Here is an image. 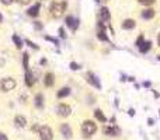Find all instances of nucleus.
Wrapping results in <instances>:
<instances>
[{"label":"nucleus","instance_id":"1","mask_svg":"<svg viewBox=\"0 0 160 140\" xmlns=\"http://www.w3.org/2000/svg\"><path fill=\"white\" fill-rule=\"evenodd\" d=\"M66 8H67V3L66 2H62V3H59V2H51L49 4V16L52 17V18H55V20H58V18H61L63 14H65Z\"/></svg>","mask_w":160,"mask_h":140},{"label":"nucleus","instance_id":"2","mask_svg":"<svg viewBox=\"0 0 160 140\" xmlns=\"http://www.w3.org/2000/svg\"><path fill=\"white\" fill-rule=\"evenodd\" d=\"M96 132H97V123H96V122L87 119V120H84V122L82 123V135H83V137L90 139Z\"/></svg>","mask_w":160,"mask_h":140},{"label":"nucleus","instance_id":"3","mask_svg":"<svg viewBox=\"0 0 160 140\" xmlns=\"http://www.w3.org/2000/svg\"><path fill=\"white\" fill-rule=\"evenodd\" d=\"M16 86H17V81L13 77H4L3 80H2V83H0V90L3 92H8V91H11V90H14Z\"/></svg>","mask_w":160,"mask_h":140},{"label":"nucleus","instance_id":"4","mask_svg":"<svg viewBox=\"0 0 160 140\" xmlns=\"http://www.w3.org/2000/svg\"><path fill=\"white\" fill-rule=\"evenodd\" d=\"M38 135L41 140H53V130L48 125H44L38 129Z\"/></svg>","mask_w":160,"mask_h":140},{"label":"nucleus","instance_id":"5","mask_svg":"<svg viewBox=\"0 0 160 140\" xmlns=\"http://www.w3.org/2000/svg\"><path fill=\"white\" fill-rule=\"evenodd\" d=\"M56 114L61 118H67L72 114V108H70V105L65 104V102H59L56 107Z\"/></svg>","mask_w":160,"mask_h":140},{"label":"nucleus","instance_id":"6","mask_svg":"<svg viewBox=\"0 0 160 140\" xmlns=\"http://www.w3.org/2000/svg\"><path fill=\"white\" fill-rule=\"evenodd\" d=\"M65 24H66V27L70 28V31H72V34H73V32L77 31L79 24H80V20H79V18H74L73 16H66Z\"/></svg>","mask_w":160,"mask_h":140},{"label":"nucleus","instance_id":"7","mask_svg":"<svg viewBox=\"0 0 160 140\" xmlns=\"http://www.w3.org/2000/svg\"><path fill=\"white\" fill-rule=\"evenodd\" d=\"M86 81L90 84V86L96 87L97 90H101V84H100L99 77L96 76L93 72H87V73H86Z\"/></svg>","mask_w":160,"mask_h":140},{"label":"nucleus","instance_id":"8","mask_svg":"<svg viewBox=\"0 0 160 140\" xmlns=\"http://www.w3.org/2000/svg\"><path fill=\"white\" fill-rule=\"evenodd\" d=\"M97 17H99L100 21H103V23H105V24H108L111 21V13L110 10H108V7H101L99 10V14H97Z\"/></svg>","mask_w":160,"mask_h":140},{"label":"nucleus","instance_id":"9","mask_svg":"<svg viewBox=\"0 0 160 140\" xmlns=\"http://www.w3.org/2000/svg\"><path fill=\"white\" fill-rule=\"evenodd\" d=\"M59 132H61V135L65 137L66 140L72 139V136H73V130H72L69 123H62L61 126H59Z\"/></svg>","mask_w":160,"mask_h":140},{"label":"nucleus","instance_id":"10","mask_svg":"<svg viewBox=\"0 0 160 140\" xmlns=\"http://www.w3.org/2000/svg\"><path fill=\"white\" fill-rule=\"evenodd\" d=\"M39 10H41V3L37 2L34 6H31V7L27 8V16L33 17V18H37V17L39 16Z\"/></svg>","mask_w":160,"mask_h":140},{"label":"nucleus","instance_id":"11","mask_svg":"<svg viewBox=\"0 0 160 140\" xmlns=\"http://www.w3.org/2000/svg\"><path fill=\"white\" fill-rule=\"evenodd\" d=\"M24 81H25V86L27 87H33L34 84H35V81H37V77H35V74H34L31 70H25V76H24Z\"/></svg>","mask_w":160,"mask_h":140},{"label":"nucleus","instance_id":"12","mask_svg":"<svg viewBox=\"0 0 160 140\" xmlns=\"http://www.w3.org/2000/svg\"><path fill=\"white\" fill-rule=\"evenodd\" d=\"M103 133L105 135V136H119V133H121V130H119L117 126H104L103 128Z\"/></svg>","mask_w":160,"mask_h":140},{"label":"nucleus","instance_id":"13","mask_svg":"<svg viewBox=\"0 0 160 140\" xmlns=\"http://www.w3.org/2000/svg\"><path fill=\"white\" fill-rule=\"evenodd\" d=\"M155 14H156L155 8L148 7V8H145V10H142V13H140V17H142L143 20H152V18H155Z\"/></svg>","mask_w":160,"mask_h":140},{"label":"nucleus","instance_id":"14","mask_svg":"<svg viewBox=\"0 0 160 140\" xmlns=\"http://www.w3.org/2000/svg\"><path fill=\"white\" fill-rule=\"evenodd\" d=\"M121 27H122V30H125V31L133 30V28L136 27V21L133 20V18H125V20L122 21V24H121Z\"/></svg>","mask_w":160,"mask_h":140},{"label":"nucleus","instance_id":"15","mask_svg":"<svg viewBox=\"0 0 160 140\" xmlns=\"http://www.w3.org/2000/svg\"><path fill=\"white\" fill-rule=\"evenodd\" d=\"M53 84H55V74L48 72L45 76H44V86L49 88V87H53Z\"/></svg>","mask_w":160,"mask_h":140},{"label":"nucleus","instance_id":"16","mask_svg":"<svg viewBox=\"0 0 160 140\" xmlns=\"http://www.w3.org/2000/svg\"><path fill=\"white\" fill-rule=\"evenodd\" d=\"M34 105H35V108L38 109H42L44 108V94L42 92H38L35 98H34Z\"/></svg>","mask_w":160,"mask_h":140},{"label":"nucleus","instance_id":"17","mask_svg":"<svg viewBox=\"0 0 160 140\" xmlns=\"http://www.w3.org/2000/svg\"><path fill=\"white\" fill-rule=\"evenodd\" d=\"M14 123H16V126H18V128H25V126H27V119H25V116H23V115H16L14 116Z\"/></svg>","mask_w":160,"mask_h":140},{"label":"nucleus","instance_id":"18","mask_svg":"<svg viewBox=\"0 0 160 140\" xmlns=\"http://www.w3.org/2000/svg\"><path fill=\"white\" fill-rule=\"evenodd\" d=\"M56 95H58L59 100H61V98H66V97H69L70 95V87H67V86H66V87H62L61 90L58 91Z\"/></svg>","mask_w":160,"mask_h":140},{"label":"nucleus","instance_id":"19","mask_svg":"<svg viewBox=\"0 0 160 140\" xmlns=\"http://www.w3.org/2000/svg\"><path fill=\"white\" fill-rule=\"evenodd\" d=\"M152 48V41H145L143 44L139 46V52L140 53H148Z\"/></svg>","mask_w":160,"mask_h":140},{"label":"nucleus","instance_id":"20","mask_svg":"<svg viewBox=\"0 0 160 140\" xmlns=\"http://www.w3.org/2000/svg\"><path fill=\"white\" fill-rule=\"evenodd\" d=\"M94 118L99 120V122H103V123H104V122H107V116L103 114L101 109H96V111H94Z\"/></svg>","mask_w":160,"mask_h":140},{"label":"nucleus","instance_id":"21","mask_svg":"<svg viewBox=\"0 0 160 140\" xmlns=\"http://www.w3.org/2000/svg\"><path fill=\"white\" fill-rule=\"evenodd\" d=\"M97 38L101 42H110V38L107 35V31H97Z\"/></svg>","mask_w":160,"mask_h":140},{"label":"nucleus","instance_id":"22","mask_svg":"<svg viewBox=\"0 0 160 140\" xmlns=\"http://www.w3.org/2000/svg\"><path fill=\"white\" fill-rule=\"evenodd\" d=\"M11 39H13V42H14V45H16L17 49H21V48H23V41H21V38L17 35V34H14V35L11 36Z\"/></svg>","mask_w":160,"mask_h":140},{"label":"nucleus","instance_id":"23","mask_svg":"<svg viewBox=\"0 0 160 140\" xmlns=\"http://www.w3.org/2000/svg\"><path fill=\"white\" fill-rule=\"evenodd\" d=\"M28 63H30V55L28 52H24L23 53V67H24V70H28Z\"/></svg>","mask_w":160,"mask_h":140},{"label":"nucleus","instance_id":"24","mask_svg":"<svg viewBox=\"0 0 160 140\" xmlns=\"http://www.w3.org/2000/svg\"><path fill=\"white\" fill-rule=\"evenodd\" d=\"M138 3L142 6H146V7H150L152 4L156 3V0H138Z\"/></svg>","mask_w":160,"mask_h":140},{"label":"nucleus","instance_id":"25","mask_svg":"<svg viewBox=\"0 0 160 140\" xmlns=\"http://www.w3.org/2000/svg\"><path fill=\"white\" fill-rule=\"evenodd\" d=\"M97 30H99V31H107V24L99 20L97 21Z\"/></svg>","mask_w":160,"mask_h":140},{"label":"nucleus","instance_id":"26","mask_svg":"<svg viewBox=\"0 0 160 140\" xmlns=\"http://www.w3.org/2000/svg\"><path fill=\"white\" fill-rule=\"evenodd\" d=\"M58 34H59V38H62V39H66L67 38V35H66V32H65V28L61 27L59 30H58Z\"/></svg>","mask_w":160,"mask_h":140},{"label":"nucleus","instance_id":"27","mask_svg":"<svg viewBox=\"0 0 160 140\" xmlns=\"http://www.w3.org/2000/svg\"><path fill=\"white\" fill-rule=\"evenodd\" d=\"M143 42H145V35H143V34H140V35L138 36V39H136V44L135 45L138 46V48H139V46L143 44Z\"/></svg>","mask_w":160,"mask_h":140},{"label":"nucleus","instance_id":"28","mask_svg":"<svg viewBox=\"0 0 160 140\" xmlns=\"http://www.w3.org/2000/svg\"><path fill=\"white\" fill-rule=\"evenodd\" d=\"M25 44L28 45L30 48H33V49H35V51H38V49H39V46H38V45H37V44H34V42H33V41H31V39H27V41H25Z\"/></svg>","mask_w":160,"mask_h":140},{"label":"nucleus","instance_id":"29","mask_svg":"<svg viewBox=\"0 0 160 140\" xmlns=\"http://www.w3.org/2000/svg\"><path fill=\"white\" fill-rule=\"evenodd\" d=\"M69 67L72 69V70H74V72H77V70H80V64H77L76 62H70Z\"/></svg>","mask_w":160,"mask_h":140},{"label":"nucleus","instance_id":"30","mask_svg":"<svg viewBox=\"0 0 160 140\" xmlns=\"http://www.w3.org/2000/svg\"><path fill=\"white\" fill-rule=\"evenodd\" d=\"M45 39L49 41V42H52L53 45H59V41L56 39V38H53V36H49V35H45Z\"/></svg>","mask_w":160,"mask_h":140},{"label":"nucleus","instance_id":"31","mask_svg":"<svg viewBox=\"0 0 160 140\" xmlns=\"http://www.w3.org/2000/svg\"><path fill=\"white\" fill-rule=\"evenodd\" d=\"M16 0H0V3L3 4V6H11Z\"/></svg>","mask_w":160,"mask_h":140},{"label":"nucleus","instance_id":"32","mask_svg":"<svg viewBox=\"0 0 160 140\" xmlns=\"http://www.w3.org/2000/svg\"><path fill=\"white\" fill-rule=\"evenodd\" d=\"M34 27H35V30H42L44 25L41 24V21H34Z\"/></svg>","mask_w":160,"mask_h":140},{"label":"nucleus","instance_id":"33","mask_svg":"<svg viewBox=\"0 0 160 140\" xmlns=\"http://www.w3.org/2000/svg\"><path fill=\"white\" fill-rule=\"evenodd\" d=\"M18 4H21V6H27V4H30V2L31 0H16Z\"/></svg>","mask_w":160,"mask_h":140},{"label":"nucleus","instance_id":"34","mask_svg":"<svg viewBox=\"0 0 160 140\" xmlns=\"http://www.w3.org/2000/svg\"><path fill=\"white\" fill-rule=\"evenodd\" d=\"M0 140H8V139H7V136H6L4 133L0 132Z\"/></svg>","mask_w":160,"mask_h":140},{"label":"nucleus","instance_id":"35","mask_svg":"<svg viewBox=\"0 0 160 140\" xmlns=\"http://www.w3.org/2000/svg\"><path fill=\"white\" fill-rule=\"evenodd\" d=\"M152 84H150V81H145L143 83V87H150Z\"/></svg>","mask_w":160,"mask_h":140},{"label":"nucleus","instance_id":"36","mask_svg":"<svg viewBox=\"0 0 160 140\" xmlns=\"http://www.w3.org/2000/svg\"><path fill=\"white\" fill-rule=\"evenodd\" d=\"M128 112H129V115H131V116H133V115H135V111H133V109H129V111H128Z\"/></svg>","mask_w":160,"mask_h":140},{"label":"nucleus","instance_id":"37","mask_svg":"<svg viewBox=\"0 0 160 140\" xmlns=\"http://www.w3.org/2000/svg\"><path fill=\"white\" fill-rule=\"evenodd\" d=\"M148 123L150 125V126H152V125L155 123V120H153V119H150V118H149V119H148Z\"/></svg>","mask_w":160,"mask_h":140},{"label":"nucleus","instance_id":"38","mask_svg":"<svg viewBox=\"0 0 160 140\" xmlns=\"http://www.w3.org/2000/svg\"><path fill=\"white\" fill-rule=\"evenodd\" d=\"M3 20H4V17H3V14H2V13H0V24H2V23H3Z\"/></svg>","mask_w":160,"mask_h":140},{"label":"nucleus","instance_id":"39","mask_svg":"<svg viewBox=\"0 0 160 140\" xmlns=\"http://www.w3.org/2000/svg\"><path fill=\"white\" fill-rule=\"evenodd\" d=\"M41 64H42V66H44V64H46V59H42L41 60Z\"/></svg>","mask_w":160,"mask_h":140},{"label":"nucleus","instance_id":"40","mask_svg":"<svg viewBox=\"0 0 160 140\" xmlns=\"http://www.w3.org/2000/svg\"><path fill=\"white\" fill-rule=\"evenodd\" d=\"M157 44H159V46H160V32H159V35H157Z\"/></svg>","mask_w":160,"mask_h":140},{"label":"nucleus","instance_id":"41","mask_svg":"<svg viewBox=\"0 0 160 140\" xmlns=\"http://www.w3.org/2000/svg\"><path fill=\"white\" fill-rule=\"evenodd\" d=\"M99 2H101V0H96V3H99Z\"/></svg>","mask_w":160,"mask_h":140},{"label":"nucleus","instance_id":"42","mask_svg":"<svg viewBox=\"0 0 160 140\" xmlns=\"http://www.w3.org/2000/svg\"><path fill=\"white\" fill-rule=\"evenodd\" d=\"M157 59H159V60H160V55H159V56H157Z\"/></svg>","mask_w":160,"mask_h":140}]
</instances>
